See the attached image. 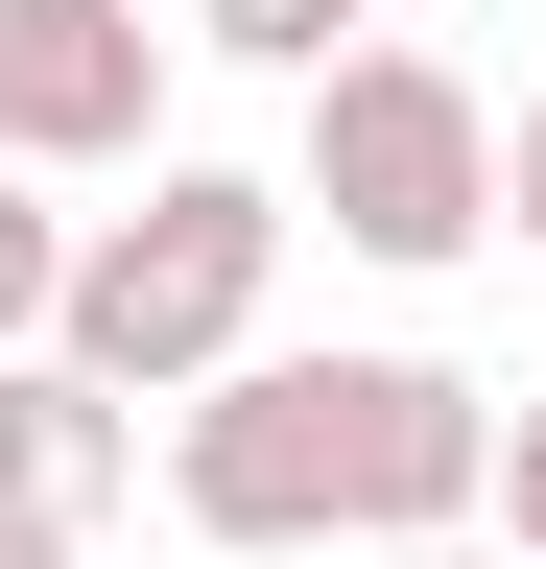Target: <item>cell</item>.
<instances>
[{
  "instance_id": "cell-2",
  "label": "cell",
  "mask_w": 546,
  "mask_h": 569,
  "mask_svg": "<svg viewBox=\"0 0 546 569\" xmlns=\"http://www.w3.org/2000/svg\"><path fill=\"white\" fill-rule=\"evenodd\" d=\"M286 213H332L357 261H475L499 238V96H475L451 48H332L309 71V167H286Z\"/></svg>"
},
{
  "instance_id": "cell-3",
  "label": "cell",
  "mask_w": 546,
  "mask_h": 569,
  "mask_svg": "<svg viewBox=\"0 0 546 569\" xmlns=\"http://www.w3.org/2000/svg\"><path fill=\"white\" fill-rule=\"evenodd\" d=\"M167 498L215 522V569H332V380H309V356L190 380L167 403Z\"/></svg>"
},
{
  "instance_id": "cell-8",
  "label": "cell",
  "mask_w": 546,
  "mask_h": 569,
  "mask_svg": "<svg viewBox=\"0 0 546 569\" xmlns=\"http://www.w3.org/2000/svg\"><path fill=\"white\" fill-rule=\"evenodd\" d=\"M48 284H72V238H48V190H0V356H48Z\"/></svg>"
},
{
  "instance_id": "cell-6",
  "label": "cell",
  "mask_w": 546,
  "mask_h": 569,
  "mask_svg": "<svg viewBox=\"0 0 546 569\" xmlns=\"http://www.w3.org/2000/svg\"><path fill=\"white\" fill-rule=\"evenodd\" d=\"M119 498H143V427L48 356H0V546H96Z\"/></svg>"
},
{
  "instance_id": "cell-12",
  "label": "cell",
  "mask_w": 546,
  "mask_h": 569,
  "mask_svg": "<svg viewBox=\"0 0 546 569\" xmlns=\"http://www.w3.org/2000/svg\"><path fill=\"white\" fill-rule=\"evenodd\" d=\"M0 569H96V546H0Z\"/></svg>"
},
{
  "instance_id": "cell-7",
  "label": "cell",
  "mask_w": 546,
  "mask_h": 569,
  "mask_svg": "<svg viewBox=\"0 0 546 569\" xmlns=\"http://www.w3.org/2000/svg\"><path fill=\"white\" fill-rule=\"evenodd\" d=\"M357 24H380V0H190L167 48H238V71H332Z\"/></svg>"
},
{
  "instance_id": "cell-10",
  "label": "cell",
  "mask_w": 546,
  "mask_h": 569,
  "mask_svg": "<svg viewBox=\"0 0 546 569\" xmlns=\"http://www.w3.org/2000/svg\"><path fill=\"white\" fill-rule=\"evenodd\" d=\"M499 238H523V261H546V96H523V119H499Z\"/></svg>"
},
{
  "instance_id": "cell-9",
  "label": "cell",
  "mask_w": 546,
  "mask_h": 569,
  "mask_svg": "<svg viewBox=\"0 0 546 569\" xmlns=\"http://www.w3.org/2000/svg\"><path fill=\"white\" fill-rule=\"evenodd\" d=\"M475 522H523V569H546V380L499 403V475H475Z\"/></svg>"
},
{
  "instance_id": "cell-4",
  "label": "cell",
  "mask_w": 546,
  "mask_h": 569,
  "mask_svg": "<svg viewBox=\"0 0 546 569\" xmlns=\"http://www.w3.org/2000/svg\"><path fill=\"white\" fill-rule=\"evenodd\" d=\"M332 380V546H475V475H499V403L451 356H309Z\"/></svg>"
},
{
  "instance_id": "cell-5",
  "label": "cell",
  "mask_w": 546,
  "mask_h": 569,
  "mask_svg": "<svg viewBox=\"0 0 546 569\" xmlns=\"http://www.w3.org/2000/svg\"><path fill=\"white\" fill-rule=\"evenodd\" d=\"M143 142H167V24L143 0H0V190L143 167Z\"/></svg>"
},
{
  "instance_id": "cell-1",
  "label": "cell",
  "mask_w": 546,
  "mask_h": 569,
  "mask_svg": "<svg viewBox=\"0 0 546 569\" xmlns=\"http://www.w3.org/2000/svg\"><path fill=\"white\" fill-rule=\"evenodd\" d=\"M261 284H286V190L261 167H143V213H96L72 284H48V380H96L143 427V403L261 356Z\"/></svg>"
},
{
  "instance_id": "cell-11",
  "label": "cell",
  "mask_w": 546,
  "mask_h": 569,
  "mask_svg": "<svg viewBox=\"0 0 546 569\" xmlns=\"http://www.w3.org/2000/svg\"><path fill=\"white\" fill-rule=\"evenodd\" d=\"M380 569H499V546H380Z\"/></svg>"
}]
</instances>
